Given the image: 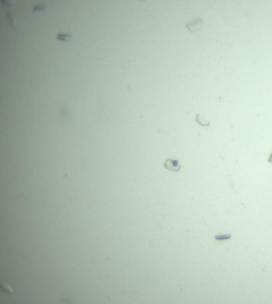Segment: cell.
<instances>
[{"label":"cell","instance_id":"9","mask_svg":"<svg viewBox=\"0 0 272 304\" xmlns=\"http://www.w3.org/2000/svg\"><path fill=\"white\" fill-rule=\"evenodd\" d=\"M268 162H269L270 164H271V163H272V153H271V154H270L269 158H268Z\"/></svg>","mask_w":272,"mask_h":304},{"label":"cell","instance_id":"5","mask_svg":"<svg viewBox=\"0 0 272 304\" xmlns=\"http://www.w3.org/2000/svg\"><path fill=\"white\" fill-rule=\"evenodd\" d=\"M56 40H61V42H69L72 40V35L68 34V33H59L56 34Z\"/></svg>","mask_w":272,"mask_h":304},{"label":"cell","instance_id":"7","mask_svg":"<svg viewBox=\"0 0 272 304\" xmlns=\"http://www.w3.org/2000/svg\"><path fill=\"white\" fill-rule=\"evenodd\" d=\"M231 237H232L231 234H217V235L215 236V239H216L217 242H223V240L230 239Z\"/></svg>","mask_w":272,"mask_h":304},{"label":"cell","instance_id":"10","mask_svg":"<svg viewBox=\"0 0 272 304\" xmlns=\"http://www.w3.org/2000/svg\"><path fill=\"white\" fill-rule=\"evenodd\" d=\"M139 2H144V3H147L149 1V0H138Z\"/></svg>","mask_w":272,"mask_h":304},{"label":"cell","instance_id":"6","mask_svg":"<svg viewBox=\"0 0 272 304\" xmlns=\"http://www.w3.org/2000/svg\"><path fill=\"white\" fill-rule=\"evenodd\" d=\"M0 290L2 292H6V294H9V295H13V290L12 288L9 286V284H3V283L0 282Z\"/></svg>","mask_w":272,"mask_h":304},{"label":"cell","instance_id":"3","mask_svg":"<svg viewBox=\"0 0 272 304\" xmlns=\"http://www.w3.org/2000/svg\"><path fill=\"white\" fill-rule=\"evenodd\" d=\"M165 168L173 172H179L181 169V164L179 163L178 160H173V158H168L167 161L165 162L164 164Z\"/></svg>","mask_w":272,"mask_h":304},{"label":"cell","instance_id":"2","mask_svg":"<svg viewBox=\"0 0 272 304\" xmlns=\"http://www.w3.org/2000/svg\"><path fill=\"white\" fill-rule=\"evenodd\" d=\"M202 25H203V19L199 17V18H196L194 19V20H192V22H187L185 25V27L188 29L192 33H195V32L200 31V29L202 28Z\"/></svg>","mask_w":272,"mask_h":304},{"label":"cell","instance_id":"8","mask_svg":"<svg viewBox=\"0 0 272 304\" xmlns=\"http://www.w3.org/2000/svg\"><path fill=\"white\" fill-rule=\"evenodd\" d=\"M46 9H47V6H45L43 3H40V4L34 6L32 10H33L34 12H43V11H45Z\"/></svg>","mask_w":272,"mask_h":304},{"label":"cell","instance_id":"4","mask_svg":"<svg viewBox=\"0 0 272 304\" xmlns=\"http://www.w3.org/2000/svg\"><path fill=\"white\" fill-rule=\"evenodd\" d=\"M196 121H197L200 126H202V127H208L210 124V121L208 120L207 118L203 117L201 114H197V116H196Z\"/></svg>","mask_w":272,"mask_h":304},{"label":"cell","instance_id":"1","mask_svg":"<svg viewBox=\"0 0 272 304\" xmlns=\"http://www.w3.org/2000/svg\"><path fill=\"white\" fill-rule=\"evenodd\" d=\"M2 6L6 9V17L11 26H15L16 24V6H17V0H0Z\"/></svg>","mask_w":272,"mask_h":304}]
</instances>
